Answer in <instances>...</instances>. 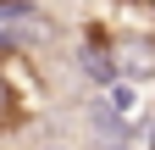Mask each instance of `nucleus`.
<instances>
[{
    "label": "nucleus",
    "instance_id": "20e7f679",
    "mask_svg": "<svg viewBox=\"0 0 155 150\" xmlns=\"http://www.w3.org/2000/svg\"><path fill=\"white\" fill-rule=\"evenodd\" d=\"M150 150H155V111H150Z\"/></svg>",
    "mask_w": 155,
    "mask_h": 150
},
{
    "label": "nucleus",
    "instance_id": "39448f33",
    "mask_svg": "<svg viewBox=\"0 0 155 150\" xmlns=\"http://www.w3.org/2000/svg\"><path fill=\"white\" fill-rule=\"evenodd\" d=\"M100 150H127V145H122V139H116V145H100Z\"/></svg>",
    "mask_w": 155,
    "mask_h": 150
},
{
    "label": "nucleus",
    "instance_id": "423d86ee",
    "mask_svg": "<svg viewBox=\"0 0 155 150\" xmlns=\"http://www.w3.org/2000/svg\"><path fill=\"white\" fill-rule=\"evenodd\" d=\"M11 6H33V0H11Z\"/></svg>",
    "mask_w": 155,
    "mask_h": 150
},
{
    "label": "nucleus",
    "instance_id": "7ed1b4c3",
    "mask_svg": "<svg viewBox=\"0 0 155 150\" xmlns=\"http://www.w3.org/2000/svg\"><path fill=\"white\" fill-rule=\"evenodd\" d=\"M105 100H111L116 111H133V106H139V89H133V84H111V89H105Z\"/></svg>",
    "mask_w": 155,
    "mask_h": 150
},
{
    "label": "nucleus",
    "instance_id": "0eeeda50",
    "mask_svg": "<svg viewBox=\"0 0 155 150\" xmlns=\"http://www.w3.org/2000/svg\"><path fill=\"white\" fill-rule=\"evenodd\" d=\"M0 150H11V145H0Z\"/></svg>",
    "mask_w": 155,
    "mask_h": 150
},
{
    "label": "nucleus",
    "instance_id": "f03ea898",
    "mask_svg": "<svg viewBox=\"0 0 155 150\" xmlns=\"http://www.w3.org/2000/svg\"><path fill=\"white\" fill-rule=\"evenodd\" d=\"M50 111V78L33 61L28 45L0 39V145L28 134V128Z\"/></svg>",
    "mask_w": 155,
    "mask_h": 150
},
{
    "label": "nucleus",
    "instance_id": "f257e3e1",
    "mask_svg": "<svg viewBox=\"0 0 155 150\" xmlns=\"http://www.w3.org/2000/svg\"><path fill=\"white\" fill-rule=\"evenodd\" d=\"M89 72L111 84H155V0H83Z\"/></svg>",
    "mask_w": 155,
    "mask_h": 150
}]
</instances>
